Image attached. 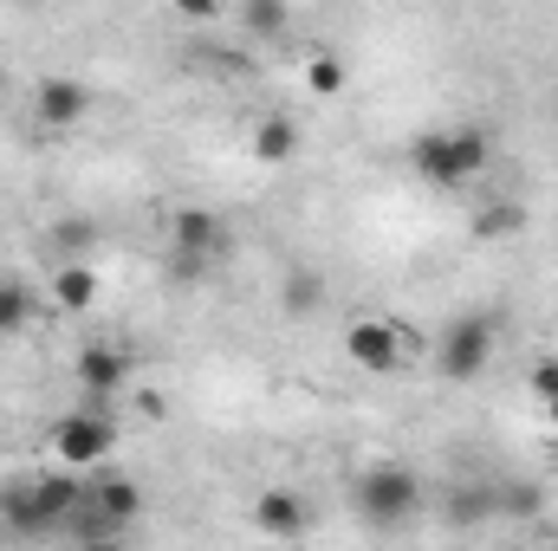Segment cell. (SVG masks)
Segmentation results:
<instances>
[{"mask_svg": "<svg viewBox=\"0 0 558 551\" xmlns=\"http://www.w3.org/2000/svg\"><path fill=\"white\" fill-rule=\"evenodd\" d=\"M487 162H494V137L481 124H454V131L416 137V169L435 188H468V182L487 175Z\"/></svg>", "mask_w": 558, "mask_h": 551, "instance_id": "obj_3", "label": "cell"}, {"mask_svg": "<svg viewBox=\"0 0 558 551\" xmlns=\"http://www.w3.org/2000/svg\"><path fill=\"white\" fill-rule=\"evenodd\" d=\"M553 467H558V454H553Z\"/></svg>", "mask_w": 558, "mask_h": 551, "instance_id": "obj_23", "label": "cell"}, {"mask_svg": "<svg viewBox=\"0 0 558 551\" xmlns=\"http://www.w3.org/2000/svg\"><path fill=\"white\" fill-rule=\"evenodd\" d=\"M494 351H500V318L494 311H461V318H448V331L435 344V370L448 383H474L494 364Z\"/></svg>", "mask_w": 558, "mask_h": 551, "instance_id": "obj_5", "label": "cell"}, {"mask_svg": "<svg viewBox=\"0 0 558 551\" xmlns=\"http://www.w3.org/2000/svg\"><path fill=\"white\" fill-rule=\"evenodd\" d=\"M526 390H533L539 403H558V357H539V364L526 370Z\"/></svg>", "mask_w": 558, "mask_h": 551, "instance_id": "obj_20", "label": "cell"}, {"mask_svg": "<svg viewBox=\"0 0 558 551\" xmlns=\"http://www.w3.org/2000/svg\"><path fill=\"white\" fill-rule=\"evenodd\" d=\"M428 506V487L410 461H371L357 467L351 480V513L371 526V532H410Z\"/></svg>", "mask_w": 558, "mask_h": 551, "instance_id": "obj_2", "label": "cell"}, {"mask_svg": "<svg viewBox=\"0 0 558 551\" xmlns=\"http://www.w3.org/2000/svg\"><path fill=\"white\" fill-rule=\"evenodd\" d=\"M137 519H143V487L124 480V474H105V480L85 487V506L72 513L65 539H72V546H85V539H124Z\"/></svg>", "mask_w": 558, "mask_h": 551, "instance_id": "obj_4", "label": "cell"}, {"mask_svg": "<svg viewBox=\"0 0 558 551\" xmlns=\"http://www.w3.org/2000/svg\"><path fill=\"white\" fill-rule=\"evenodd\" d=\"M305 91L338 98V91H344V59H338V52H312V59H305Z\"/></svg>", "mask_w": 558, "mask_h": 551, "instance_id": "obj_19", "label": "cell"}, {"mask_svg": "<svg viewBox=\"0 0 558 551\" xmlns=\"http://www.w3.org/2000/svg\"><path fill=\"white\" fill-rule=\"evenodd\" d=\"M92 298H98V273H92L85 260H65V267L52 273V305H59V311H85Z\"/></svg>", "mask_w": 558, "mask_h": 551, "instance_id": "obj_14", "label": "cell"}, {"mask_svg": "<svg viewBox=\"0 0 558 551\" xmlns=\"http://www.w3.org/2000/svg\"><path fill=\"white\" fill-rule=\"evenodd\" d=\"M72 377H78V390L105 409L111 396H131L137 364H131V351H118V344H85V351H78V364H72Z\"/></svg>", "mask_w": 558, "mask_h": 551, "instance_id": "obj_9", "label": "cell"}, {"mask_svg": "<svg viewBox=\"0 0 558 551\" xmlns=\"http://www.w3.org/2000/svg\"><path fill=\"white\" fill-rule=\"evenodd\" d=\"M546 506L539 480H494V519H533Z\"/></svg>", "mask_w": 558, "mask_h": 551, "instance_id": "obj_16", "label": "cell"}, {"mask_svg": "<svg viewBox=\"0 0 558 551\" xmlns=\"http://www.w3.org/2000/svg\"><path fill=\"white\" fill-rule=\"evenodd\" d=\"M234 20H241L247 33H260V39H279V33L292 26V13H286L279 0H247V7H234Z\"/></svg>", "mask_w": 558, "mask_h": 551, "instance_id": "obj_18", "label": "cell"}, {"mask_svg": "<svg viewBox=\"0 0 558 551\" xmlns=\"http://www.w3.org/2000/svg\"><path fill=\"white\" fill-rule=\"evenodd\" d=\"M85 487L92 480H78V474H33V480H13L7 493H0V526L13 532V539H46V532H65L72 526V513L85 506Z\"/></svg>", "mask_w": 558, "mask_h": 551, "instance_id": "obj_1", "label": "cell"}, {"mask_svg": "<svg viewBox=\"0 0 558 551\" xmlns=\"http://www.w3.org/2000/svg\"><path fill=\"white\" fill-rule=\"evenodd\" d=\"M228 247H234V234H228V221H221L215 208H175V215H169V254L215 267Z\"/></svg>", "mask_w": 558, "mask_h": 551, "instance_id": "obj_8", "label": "cell"}, {"mask_svg": "<svg viewBox=\"0 0 558 551\" xmlns=\"http://www.w3.org/2000/svg\"><path fill=\"white\" fill-rule=\"evenodd\" d=\"M487 519H494V480H461V487L441 493V526L474 532V526H487Z\"/></svg>", "mask_w": 558, "mask_h": 551, "instance_id": "obj_12", "label": "cell"}, {"mask_svg": "<svg viewBox=\"0 0 558 551\" xmlns=\"http://www.w3.org/2000/svg\"><path fill=\"white\" fill-rule=\"evenodd\" d=\"M254 532H260V539H279V546L305 539V532H312V500H305L299 487H267V493H254Z\"/></svg>", "mask_w": 558, "mask_h": 551, "instance_id": "obj_10", "label": "cell"}, {"mask_svg": "<svg viewBox=\"0 0 558 551\" xmlns=\"http://www.w3.org/2000/svg\"><path fill=\"white\" fill-rule=\"evenodd\" d=\"M85 111H92V91L78 78H39L33 85V118L46 131H72V124H85Z\"/></svg>", "mask_w": 558, "mask_h": 551, "instance_id": "obj_11", "label": "cell"}, {"mask_svg": "<svg viewBox=\"0 0 558 551\" xmlns=\"http://www.w3.org/2000/svg\"><path fill=\"white\" fill-rule=\"evenodd\" d=\"M33 311H39V298L20 279H0V338H20L33 325Z\"/></svg>", "mask_w": 558, "mask_h": 551, "instance_id": "obj_17", "label": "cell"}, {"mask_svg": "<svg viewBox=\"0 0 558 551\" xmlns=\"http://www.w3.org/2000/svg\"><path fill=\"white\" fill-rule=\"evenodd\" d=\"M279 311H286L292 325L318 318V311H325V279L312 273V267H286V279H279Z\"/></svg>", "mask_w": 558, "mask_h": 551, "instance_id": "obj_13", "label": "cell"}, {"mask_svg": "<svg viewBox=\"0 0 558 551\" xmlns=\"http://www.w3.org/2000/svg\"><path fill=\"white\" fill-rule=\"evenodd\" d=\"M72 551H131V539H85V546H72Z\"/></svg>", "mask_w": 558, "mask_h": 551, "instance_id": "obj_21", "label": "cell"}, {"mask_svg": "<svg viewBox=\"0 0 558 551\" xmlns=\"http://www.w3.org/2000/svg\"><path fill=\"white\" fill-rule=\"evenodd\" d=\"M344 357H351L357 370H371V377H397V370H410L416 338H410L390 311H364V318L344 325Z\"/></svg>", "mask_w": 558, "mask_h": 551, "instance_id": "obj_6", "label": "cell"}, {"mask_svg": "<svg viewBox=\"0 0 558 551\" xmlns=\"http://www.w3.org/2000/svg\"><path fill=\"white\" fill-rule=\"evenodd\" d=\"M546 421H553V428H558V403H546Z\"/></svg>", "mask_w": 558, "mask_h": 551, "instance_id": "obj_22", "label": "cell"}, {"mask_svg": "<svg viewBox=\"0 0 558 551\" xmlns=\"http://www.w3.org/2000/svg\"><path fill=\"white\" fill-rule=\"evenodd\" d=\"M46 448H52V461L65 467V474H78V467H98V461H111V448H118V421L98 409H72L52 421V434H46Z\"/></svg>", "mask_w": 558, "mask_h": 551, "instance_id": "obj_7", "label": "cell"}, {"mask_svg": "<svg viewBox=\"0 0 558 551\" xmlns=\"http://www.w3.org/2000/svg\"><path fill=\"white\" fill-rule=\"evenodd\" d=\"M254 156H260V162H292V156H299V124H292V118H286V111H274V118H260V131H254Z\"/></svg>", "mask_w": 558, "mask_h": 551, "instance_id": "obj_15", "label": "cell"}]
</instances>
